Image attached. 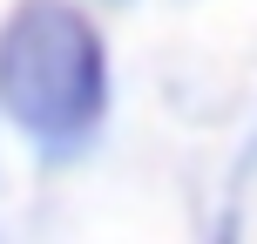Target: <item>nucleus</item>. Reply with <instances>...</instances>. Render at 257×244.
<instances>
[{"mask_svg":"<svg viewBox=\"0 0 257 244\" xmlns=\"http://www.w3.org/2000/svg\"><path fill=\"white\" fill-rule=\"evenodd\" d=\"M0 109L48 149H75L108 109V48L75 0H21L0 27Z\"/></svg>","mask_w":257,"mask_h":244,"instance_id":"f257e3e1","label":"nucleus"}]
</instances>
